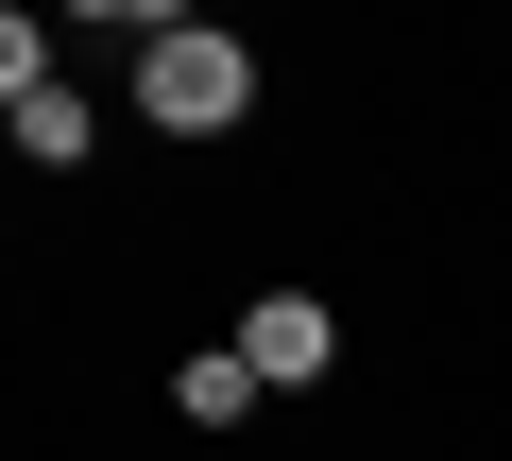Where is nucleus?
Returning <instances> with one entry per match:
<instances>
[{
    "label": "nucleus",
    "instance_id": "20e7f679",
    "mask_svg": "<svg viewBox=\"0 0 512 461\" xmlns=\"http://www.w3.org/2000/svg\"><path fill=\"white\" fill-rule=\"evenodd\" d=\"M256 393H274V376H256V359H239V342H205V359H188V376H171V410H188V427H239V410H256Z\"/></svg>",
    "mask_w": 512,
    "mask_h": 461
},
{
    "label": "nucleus",
    "instance_id": "f03ea898",
    "mask_svg": "<svg viewBox=\"0 0 512 461\" xmlns=\"http://www.w3.org/2000/svg\"><path fill=\"white\" fill-rule=\"evenodd\" d=\"M0 120H18V154H35V171H69V154L103 137V120H86V86L52 69V35H35V18H0Z\"/></svg>",
    "mask_w": 512,
    "mask_h": 461
},
{
    "label": "nucleus",
    "instance_id": "f257e3e1",
    "mask_svg": "<svg viewBox=\"0 0 512 461\" xmlns=\"http://www.w3.org/2000/svg\"><path fill=\"white\" fill-rule=\"evenodd\" d=\"M137 120H154V137H239V120H256V52H239L222 18H154V52H137Z\"/></svg>",
    "mask_w": 512,
    "mask_h": 461
},
{
    "label": "nucleus",
    "instance_id": "7ed1b4c3",
    "mask_svg": "<svg viewBox=\"0 0 512 461\" xmlns=\"http://www.w3.org/2000/svg\"><path fill=\"white\" fill-rule=\"evenodd\" d=\"M239 359H256V376H274V393H308V376L342 359V325H325L308 291H256V308H239Z\"/></svg>",
    "mask_w": 512,
    "mask_h": 461
}]
</instances>
